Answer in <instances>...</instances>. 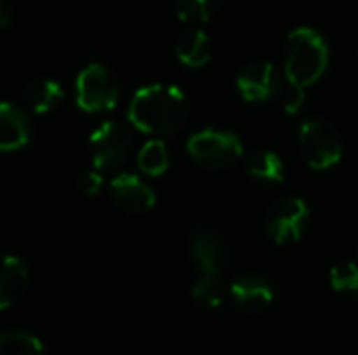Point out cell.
Wrapping results in <instances>:
<instances>
[{
	"label": "cell",
	"instance_id": "obj_1",
	"mask_svg": "<svg viewBox=\"0 0 358 355\" xmlns=\"http://www.w3.org/2000/svg\"><path fill=\"white\" fill-rule=\"evenodd\" d=\"M187 115V96L172 84H151L136 90L128 107L130 123L138 132L151 136H168L178 132L185 126Z\"/></svg>",
	"mask_w": 358,
	"mask_h": 355
},
{
	"label": "cell",
	"instance_id": "obj_2",
	"mask_svg": "<svg viewBox=\"0 0 358 355\" xmlns=\"http://www.w3.org/2000/svg\"><path fill=\"white\" fill-rule=\"evenodd\" d=\"M329 65V46L313 27H296L287 36L285 46V77L310 86L323 77Z\"/></svg>",
	"mask_w": 358,
	"mask_h": 355
},
{
	"label": "cell",
	"instance_id": "obj_3",
	"mask_svg": "<svg viewBox=\"0 0 358 355\" xmlns=\"http://www.w3.org/2000/svg\"><path fill=\"white\" fill-rule=\"evenodd\" d=\"M120 100V88L113 73L99 65H86L76 80V103L86 113H105L115 109Z\"/></svg>",
	"mask_w": 358,
	"mask_h": 355
},
{
	"label": "cell",
	"instance_id": "obj_4",
	"mask_svg": "<svg viewBox=\"0 0 358 355\" xmlns=\"http://www.w3.org/2000/svg\"><path fill=\"white\" fill-rule=\"evenodd\" d=\"M300 149L306 163L315 169H329L342 159V140L338 130L323 119H308L300 128Z\"/></svg>",
	"mask_w": 358,
	"mask_h": 355
},
{
	"label": "cell",
	"instance_id": "obj_5",
	"mask_svg": "<svg viewBox=\"0 0 358 355\" xmlns=\"http://www.w3.org/2000/svg\"><path fill=\"white\" fill-rule=\"evenodd\" d=\"M193 159L210 167H229L243 157V144L233 132L222 130H201L193 134L187 142Z\"/></svg>",
	"mask_w": 358,
	"mask_h": 355
},
{
	"label": "cell",
	"instance_id": "obj_6",
	"mask_svg": "<svg viewBox=\"0 0 358 355\" xmlns=\"http://www.w3.org/2000/svg\"><path fill=\"white\" fill-rule=\"evenodd\" d=\"M132 151L130 132L120 121H103L90 136L92 165L99 172L115 169L126 163Z\"/></svg>",
	"mask_w": 358,
	"mask_h": 355
},
{
	"label": "cell",
	"instance_id": "obj_7",
	"mask_svg": "<svg viewBox=\"0 0 358 355\" xmlns=\"http://www.w3.org/2000/svg\"><path fill=\"white\" fill-rule=\"evenodd\" d=\"M310 209L298 197H285L277 201L266 218V230L277 245L298 243L308 226Z\"/></svg>",
	"mask_w": 358,
	"mask_h": 355
},
{
	"label": "cell",
	"instance_id": "obj_8",
	"mask_svg": "<svg viewBox=\"0 0 358 355\" xmlns=\"http://www.w3.org/2000/svg\"><path fill=\"white\" fill-rule=\"evenodd\" d=\"M279 80L281 77L275 71L273 63L260 61V63L248 65L237 75V90L248 103H262L277 94Z\"/></svg>",
	"mask_w": 358,
	"mask_h": 355
},
{
	"label": "cell",
	"instance_id": "obj_9",
	"mask_svg": "<svg viewBox=\"0 0 358 355\" xmlns=\"http://www.w3.org/2000/svg\"><path fill=\"white\" fill-rule=\"evenodd\" d=\"M109 188L115 203L128 213H145L155 205V192L134 174L128 172L117 174L111 180Z\"/></svg>",
	"mask_w": 358,
	"mask_h": 355
},
{
	"label": "cell",
	"instance_id": "obj_10",
	"mask_svg": "<svg viewBox=\"0 0 358 355\" xmlns=\"http://www.w3.org/2000/svg\"><path fill=\"white\" fill-rule=\"evenodd\" d=\"M31 123L13 103H0V151H19L29 142Z\"/></svg>",
	"mask_w": 358,
	"mask_h": 355
},
{
	"label": "cell",
	"instance_id": "obj_11",
	"mask_svg": "<svg viewBox=\"0 0 358 355\" xmlns=\"http://www.w3.org/2000/svg\"><path fill=\"white\" fill-rule=\"evenodd\" d=\"M191 255L201 274H220L224 262V243L214 230L201 228L191 236Z\"/></svg>",
	"mask_w": 358,
	"mask_h": 355
},
{
	"label": "cell",
	"instance_id": "obj_12",
	"mask_svg": "<svg viewBox=\"0 0 358 355\" xmlns=\"http://www.w3.org/2000/svg\"><path fill=\"white\" fill-rule=\"evenodd\" d=\"M231 295L235 299V303L245 310V312H260L266 305H271L273 301V287L254 274L241 276L233 282L231 287Z\"/></svg>",
	"mask_w": 358,
	"mask_h": 355
},
{
	"label": "cell",
	"instance_id": "obj_13",
	"mask_svg": "<svg viewBox=\"0 0 358 355\" xmlns=\"http://www.w3.org/2000/svg\"><path fill=\"white\" fill-rule=\"evenodd\" d=\"M27 266L23 259L13 255L0 257V310L10 308L25 293L27 287Z\"/></svg>",
	"mask_w": 358,
	"mask_h": 355
},
{
	"label": "cell",
	"instance_id": "obj_14",
	"mask_svg": "<svg viewBox=\"0 0 358 355\" xmlns=\"http://www.w3.org/2000/svg\"><path fill=\"white\" fill-rule=\"evenodd\" d=\"M176 56L187 67H203L212 59V44L203 29H187L176 40Z\"/></svg>",
	"mask_w": 358,
	"mask_h": 355
},
{
	"label": "cell",
	"instance_id": "obj_15",
	"mask_svg": "<svg viewBox=\"0 0 358 355\" xmlns=\"http://www.w3.org/2000/svg\"><path fill=\"white\" fill-rule=\"evenodd\" d=\"M63 100V88L55 80H36L25 88V103L38 115L50 113Z\"/></svg>",
	"mask_w": 358,
	"mask_h": 355
},
{
	"label": "cell",
	"instance_id": "obj_16",
	"mask_svg": "<svg viewBox=\"0 0 358 355\" xmlns=\"http://www.w3.org/2000/svg\"><path fill=\"white\" fill-rule=\"evenodd\" d=\"M248 172L252 178L262 182L279 184L285 180V163L283 159L273 151H256L248 159Z\"/></svg>",
	"mask_w": 358,
	"mask_h": 355
},
{
	"label": "cell",
	"instance_id": "obj_17",
	"mask_svg": "<svg viewBox=\"0 0 358 355\" xmlns=\"http://www.w3.org/2000/svg\"><path fill=\"white\" fill-rule=\"evenodd\" d=\"M136 163H138V169L147 176L166 174V169L170 165V155H168V146L164 144V140L145 142L136 155Z\"/></svg>",
	"mask_w": 358,
	"mask_h": 355
},
{
	"label": "cell",
	"instance_id": "obj_18",
	"mask_svg": "<svg viewBox=\"0 0 358 355\" xmlns=\"http://www.w3.org/2000/svg\"><path fill=\"white\" fill-rule=\"evenodd\" d=\"M0 355H44V347L29 333H6L0 335Z\"/></svg>",
	"mask_w": 358,
	"mask_h": 355
},
{
	"label": "cell",
	"instance_id": "obj_19",
	"mask_svg": "<svg viewBox=\"0 0 358 355\" xmlns=\"http://www.w3.org/2000/svg\"><path fill=\"white\" fill-rule=\"evenodd\" d=\"M222 0H176V13L182 21L206 23L218 10Z\"/></svg>",
	"mask_w": 358,
	"mask_h": 355
},
{
	"label": "cell",
	"instance_id": "obj_20",
	"mask_svg": "<svg viewBox=\"0 0 358 355\" xmlns=\"http://www.w3.org/2000/svg\"><path fill=\"white\" fill-rule=\"evenodd\" d=\"M193 299L208 308H218L224 299V289L220 274H201L199 282L193 287Z\"/></svg>",
	"mask_w": 358,
	"mask_h": 355
},
{
	"label": "cell",
	"instance_id": "obj_21",
	"mask_svg": "<svg viewBox=\"0 0 358 355\" xmlns=\"http://www.w3.org/2000/svg\"><path fill=\"white\" fill-rule=\"evenodd\" d=\"M275 96H279L281 107H283L285 113L296 115L302 109L304 100H306V88L300 86V84H296V82H292V80H287L283 75V80H279V86H277V94Z\"/></svg>",
	"mask_w": 358,
	"mask_h": 355
},
{
	"label": "cell",
	"instance_id": "obj_22",
	"mask_svg": "<svg viewBox=\"0 0 358 355\" xmlns=\"http://www.w3.org/2000/svg\"><path fill=\"white\" fill-rule=\"evenodd\" d=\"M331 287L336 291H357L358 289V266L352 262H342L331 268L329 274Z\"/></svg>",
	"mask_w": 358,
	"mask_h": 355
},
{
	"label": "cell",
	"instance_id": "obj_23",
	"mask_svg": "<svg viewBox=\"0 0 358 355\" xmlns=\"http://www.w3.org/2000/svg\"><path fill=\"white\" fill-rule=\"evenodd\" d=\"M80 188H82V192H84V195H88V197L99 195V192H101V188H103V174H101L99 169H90V172H86V174L80 178Z\"/></svg>",
	"mask_w": 358,
	"mask_h": 355
},
{
	"label": "cell",
	"instance_id": "obj_24",
	"mask_svg": "<svg viewBox=\"0 0 358 355\" xmlns=\"http://www.w3.org/2000/svg\"><path fill=\"white\" fill-rule=\"evenodd\" d=\"M10 23V13L6 6V0H0V27H6Z\"/></svg>",
	"mask_w": 358,
	"mask_h": 355
},
{
	"label": "cell",
	"instance_id": "obj_25",
	"mask_svg": "<svg viewBox=\"0 0 358 355\" xmlns=\"http://www.w3.org/2000/svg\"><path fill=\"white\" fill-rule=\"evenodd\" d=\"M357 293H358V289H357Z\"/></svg>",
	"mask_w": 358,
	"mask_h": 355
}]
</instances>
